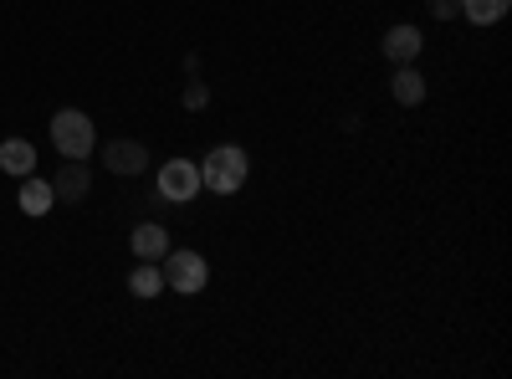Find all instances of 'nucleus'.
Wrapping results in <instances>:
<instances>
[{
	"instance_id": "obj_7",
	"label": "nucleus",
	"mask_w": 512,
	"mask_h": 379,
	"mask_svg": "<svg viewBox=\"0 0 512 379\" xmlns=\"http://www.w3.org/2000/svg\"><path fill=\"white\" fill-rule=\"evenodd\" d=\"M420 47H425L420 26H390V31H384V57H390L395 67H410L420 57Z\"/></svg>"
},
{
	"instance_id": "obj_14",
	"label": "nucleus",
	"mask_w": 512,
	"mask_h": 379,
	"mask_svg": "<svg viewBox=\"0 0 512 379\" xmlns=\"http://www.w3.org/2000/svg\"><path fill=\"white\" fill-rule=\"evenodd\" d=\"M180 103H185L190 113H200V108L210 103V88H205V82H200V77H190V88H185V98H180Z\"/></svg>"
},
{
	"instance_id": "obj_5",
	"label": "nucleus",
	"mask_w": 512,
	"mask_h": 379,
	"mask_svg": "<svg viewBox=\"0 0 512 379\" xmlns=\"http://www.w3.org/2000/svg\"><path fill=\"white\" fill-rule=\"evenodd\" d=\"M103 164L113 175H144L149 170V149L139 144V139H113L108 149H103Z\"/></svg>"
},
{
	"instance_id": "obj_8",
	"label": "nucleus",
	"mask_w": 512,
	"mask_h": 379,
	"mask_svg": "<svg viewBox=\"0 0 512 379\" xmlns=\"http://www.w3.org/2000/svg\"><path fill=\"white\" fill-rule=\"evenodd\" d=\"M0 170L16 175V180L36 175V149H31V139H6V144H0Z\"/></svg>"
},
{
	"instance_id": "obj_12",
	"label": "nucleus",
	"mask_w": 512,
	"mask_h": 379,
	"mask_svg": "<svg viewBox=\"0 0 512 379\" xmlns=\"http://www.w3.org/2000/svg\"><path fill=\"white\" fill-rule=\"evenodd\" d=\"M512 11V0H461V21L472 26H497Z\"/></svg>"
},
{
	"instance_id": "obj_2",
	"label": "nucleus",
	"mask_w": 512,
	"mask_h": 379,
	"mask_svg": "<svg viewBox=\"0 0 512 379\" xmlns=\"http://www.w3.org/2000/svg\"><path fill=\"white\" fill-rule=\"evenodd\" d=\"M52 144L62 159H88L98 149V129H93V118L88 113H77V108H62L52 118Z\"/></svg>"
},
{
	"instance_id": "obj_13",
	"label": "nucleus",
	"mask_w": 512,
	"mask_h": 379,
	"mask_svg": "<svg viewBox=\"0 0 512 379\" xmlns=\"http://www.w3.org/2000/svg\"><path fill=\"white\" fill-rule=\"evenodd\" d=\"M128 292H134V298H159L164 292V272H159V262H139L134 272H128Z\"/></svg>"
},
{
	"instance_id": "obj_6",
	"label": "nucleus",
	"mask_w": 512,
	"mask_h": 379,
	"mask_svg": "<svg viewBox=\"0 0 512 379\" xmlns=\"http://www.w3.org/2000/svg\"><path fill=\"white\" fill-rule=\"evenodd\" d=\"M93 190V170H88V159H62V170L52 180V195L57 200H82Z\"/></svg>"
},
{
	"instance_id": "obj_10",
	"label": "nucleus",
	"mask_w": 512,
	"mask_h": 379,
	"mask_svg": "<svg viewBox=\"0 0 512 379\" xmlns=\"http://www.w3.org/2000/svg\"><path fill=\"white\" fill-rule=\"evenodd\" d=\"M21 210H26V216H47V210L57 205V195H52V180H36V175H26L21 180Z\"/></svg>"
},
{
	"instance_id": "obj_1",
	"label": "nucleus",
	"mask_w": 512,
	"mask_h": 379,
	"mask_svg": "<svg viewBox=\"0 0 512 379\" xmlns=\"http://www.w3.org/2000/svg\"><path fill=\"white\" fill-rule=\"evenodd\" d=\"M246 170H251L246 149H236V144H216V149L200 159V185H205V190H216V195H236V190L246 185Z\"/></svg>"
},
{
	"instance_id": "obj_9",
	"label": "nucleus",
	"mask_w": 512,
	"mask_h": 379,
	"mask_svg": "<svg viewBox=\"0 0 512 379\" xmlns=\"http://www.w3.org/2000/svg\"><path fill=\"white\" fill-rule=\"evenodd\" d=\"M128 246H134V257H139V262H159L164 251H169V231H164L159 221H144V226L134 231V241H128Z\"/></svg>"
},
{
	"instance_id": "obj_3",
	"label": "nucleus",
	"mask_w": 512,
	"mask_h": 379,
	"mask_svg": "<svg viewBox=\"0 0 512 379\" xmlns=\"http://www.w3.org/2000/svg\"><path fill=\"white\" fill-rule=\"evenodd\" d=\"M159 262H164V267H159V272H164V287L185 292V298H195V292L210 282V267H205L200 251H175V246H169Z\"/></svg>"
},
{
	"instance_id": "obj_15",
	"label": "nucleus",
	"mask_w": 512,
	"mask_h": 379,
	"mask_svg": "<svg viewBox=\"0 0 512 379\" xmlns=\"http://www.w3.org/2000/svg\"><path fill=\"white\" fill-rule=\"evenodd\" d=\"M431 16L436 21H456L461 16V0H431Z\"/></svg>"
},
{
	"instance_id": "obj_11",
	"label": "nucleus",
	"mask_w": 512,
	"mask_h": 379,
	"mask_svg": "<svg viewBox=\"0 0 512 379\" xmlns=\"http://www.w3.org/2000/svg\"><path fill=\"white\" fill-rule=\"evenodd\" d=\"M390 93H395V103H400V108L425 103V77L415 72V62H410V67H395V88H390Z\"/></svg>"
},
{
	"instance_id": "obj_4",
	"label": "nucleus",
	"mask_w": 512,
	"mask_h": 379,
	"mask_svg": "<svg viewBox=\"0 0 512 379\" xmlns=\"http://www.w3.org/2000/svg\"><path fill=\"white\" fill-rule=\"evenodd\" d=\"M159 195L164 200H175V205H185V200H195V190H200V164H190V159H169L164 170H159Z\"/></svg>"
}]
</instances>
